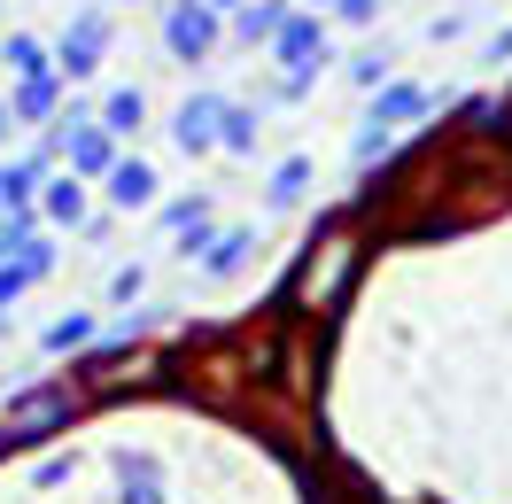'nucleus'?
<instances>
[{"instance_id":"9","label":"nucleus","mask_w":512,"mask_h":504,"mask_svg":"<svg viewBox=\"0 0 512 504\" xmlns=\"http://www.w3.org/2000/svg\"><path fill=\"white\" fill-rule=\"evenodd\" d=\"M47 171H55V140L32 148L24 163H0V218H8V210H32V187L47 179Z\"/></svg>"},{"instance_id":"3","label":"nucleus","mask_w":512,"mask_h":504,"mask_svg":"<svg viewBox=\"0 0 512 504\" xmlns=\"http://www.w3.org/2000/svg\"><path fill=\"white\" fill-rule=\"evenodd\" d=\"M163 47H171V63H210L225 47V16L218 8H202V0H163Z\"/></svg>"},{"instance_id":"2","label":"nucleus","mask_w":512,"mask_h":504,"mask_svg":"<svg viewBox=\"0 0 512 504\" xmlns=\"http://www.w3.org/2000/svg\"><path fill=\"white\" fill-rule=\"evenodd\" d=\"M109 39H117L109 32V8H78L63 24V39L47 47V55H55V78H63V86H86V78L109 63Z\"/></svg>"},{"instance_id":"23","label":"nucleus","mask_w":512,"mask_h":504,"mask_svg":"<svg viewBox=\"0 0 512 504\" xmlns=\"http://www.w3.org/2000/svg\"><path fill=\"white\" fill-rule=\"evenodd\" d=\"M24 280H32V272H24V264H8V256H0V311H8V303H16V295H24Z\"/></svg>"},{"instance_id":"10","label":"nucleus","mask_w":512,"mask_h":504,"mask_svg":"<svg viewBox=\"0 0 512 504\" xmlns=\"http://www.w3.org/2000/svg\"><path fill=\"white\" fill-rule=\"evenodd\" d=\"M94 125L109 132V140H132V132L148 125V94H140V86H117V94L94 109Z\"/></svg>"},{"instance_id":"16","label":"nucleus","mask_w":512,"mask_h":504,"mask_svg":"<svg viewBox=\"0 0 512 504\" xmlns=\"http://www.w3.org/2000/svg\"><path fill=\"white\" fill-rule=\"evenodd\" d=\"M70 419V396H32V404L8 411V435H32V427H63Z\"/></svg>"},{"instance_id":"5","label":"nucleus","mask_w":512,"mask_h":504,"mask_svg":"<svg viewBox=\"0 0 512 504\" xmlns=\"http://www.w3.org/2000/svg\"><path fill=\"white\" fill-rule=\"evenodd\" d=\"M63 78L55 70H39V78H16V94H8V125H55L63 117Z\"/></svg>"},{"instance_id":"6","label":"nucleus","mask_w":512,"mask_h":504,"mask_svg":"<svg viewBox=\"0 0 512 504\" xmlns=\"http://www.w3.org/2000/svg\"><path fill=\"white\" fill-rule=\"evenodd\" d=\"M427 109H435V94H427V86H412V78H381L365 117H373V125H388V132H404L412 117H427Z\"/></svg>"},{"instance_id":"25","label":"nucleus","mask_w":512,"mask_h":504,"mask_svg":"<svg viewBox=\"0 0 512 504\" xmlns=\"http://www.w3.org/2000/svg\"><path fill=\"white\" fill-rule=\"evenodd\" d=\"M125 504H156V481H148V473H140V489L125 481Z\"/></svg>"},{"instance_id":"11","label":"nucleus","mask_w":512,"mask_h":504,"mask_svg":"<svg viewBox=\"0 0 512 504\" xmlns=\"http://www.w3.org/2000/svg\"><path fill=\"white\" fill-rule=\"evenodd\" d=\"M256 132H264V109L225 101V117H218V148H225V156H256Z\"/></svg>"},{"instance_id":"1","label":"nucleus","mask_w":512,"mask_h":504,"mask_svg":"<svg viewBox=\"0 0 512 504\" xmlns=\"http://www.w3.org/2000/svg\"><path fill=\"white\" fill-rule=\"evenodd\" d=\"M264 55L280 63V86H272V101H303V94H311V78L334 63V32H326L319 8H288V16H280V32L264 39Z\"/></svg>"},{"instance_id":"17","label":"nucleus","mask_w":512,"mask_h":504,"mask_svg":"<svg viewBox=\"0 0 512 504\" xmlns=\"http://www.w3.org/2000/svg\"><path fill=\"white\" fill-rule=\"evenodd\" d=\"M47 218H55V225H78V218H86V187H78V171L47 179Z\"/></svg>"},{"instance_id":"28","label":"nucleus","mask_w":512,"mask_h":504,"mask_svg":"<svg viewBox=\"0 0 512 504\" xmlns=\"http://www.w3.org/2000/svg\"><path fill=\"white\" fill-rule=\"evenodd\" d=\"M303 8H319V16H326V0H303Z\"/></svg>"},{"instance_id":"18","label":"nucleus","mask_w":512,"mask_h":504,"mask_svg":"<svg viewBox=\"0 0 512 504\" xmlns=\"http://www.w3.org/2000/svg\"><path fill=\"white\" fill-rule=\"evenodd\" d=\"M388 148H396V132H388V125H373V117H365V125H357V140H350V163H357V171H373V163H381Z\"/></svg>"},{"instance_id":"26","label":"nucleus","mask_w":512,"mask_h":504,"mask_svg":"<svg viewBox=\"0 0 512 504\" xmlns=\"http://www.w3.org/2000/svg\"><path fill=\"white\" fill-rule=\"evenodd\" d=\"M0 140H8V101H0Z\"/></svg>"},{"instance_id":"13","label":"nucleus","mask_w":512,"mask_h":504,"mask_svg":"<svg viewBox=\"0 0 512 504\" xmlns=\"http://www.w3.org/2000/svg\"><path fill=\"white\" fill-rule=\"evenodd\" d=\"M311 171H319L311 156H288L280 171H272V187H264V202H272V210H295V202L311 194Z\"/></svg>"},{"instance_id":"19","label":"nucleus","mask_w":512,"mask_h":504,"mask_svg":"<svg viewBox=\"0 0 512 504\" xmlns=\"http://www.w3.org/2000/svg\"><path fill=\"white\" fill-rule=\"evenodd\" d=\"M94 342V318L86 311H70V318H55V326H47V357H63V349H86Z\"/></svg>"},{"instance_id":"24","label":"nucleus","mask_w":512,"mask_h":504,"mask_svg":"<svg viewBox=\"0 0 512 504\" xmlns=\"http://www.w3.org/2000/svg\"><path fill=\"white\" fill-rule=\"evenodd\" d=\"M140 280H148V272L132 264V272H117V280H109V295H117V303H132V295H140Z\"/></svg>"},{"instance_id":"8","label":"nucleus","mask_w":512,"mask_h":504,"mask_svg":"<svg viewBox=\"0 0 512 504\" xmlns=\"http://www.w3.org/2000/svg\"><path fill=\"white\" fill-rule=\"evenodd\" d=\"M101 187H109V202H117V210H156V163H140V156H109Z\"/></svg>"},{"instance_id":"12","label":"nucleus","mask_w":512,"mask_h":504,"mask_svg":"<svg viewBox=\"0 0 512 504\" xmlns=\"http://www.w3.org/2000/svg\"><path fill=\"white\" fill-rule=\"evenodd\" d=\"M0 70H8V78H39V70H55V55H47L39 32H8L0 39Z\"/></svg>"},{"instance_id":"27","label":"nucleus","mask_w":512,"mask_h":504,"mask_svg":"<svg viewBox=\"0 0 512 504\" xmlns=\"http://www.w3.org/2000/svg\"><path fill=\"white\" fill-rule=\"evenodd\" d=\"M202 8H218V16H225V8H233V0H202Z\"/></svg>"},{"instance_id":"21","label":"nucleus","mask_w":512,"mask_h":504,"mask_svg":"<svg viewBox=\"0 0 512 504\" xmlns=\"http://www.w3.org/2000/svg\"><path fill=\"white\" fill-rule=\"evenodd\" d=\"M326 16H342V24H373L381 0H326Z\"/></svg>"},{"instance_id":"22","label":"nucleus","mask_w":512,"mask_h":504,"mask_svg":"<svg viewBox=\"0 0 512 504\" xmlns=\"http://www.w3.org/2000/svg\"><path fill=\"white\" fill-rule=\"evenodd\" d=\"M481 63H489V70H505V63H512V24H505V32H489V39H481Z\"/></svg>"},{"instance_id":"14","label":"nucleus","mask_w":512,"mask_h":504,"mask_svg":"<svg viewBox=\"0 0 512 504\" xmlns=\"http://www.w3.org/2000/svg\"><path fill=\"white\" fill-rule=\"evenodd\" d=\"M249 249H256V233H249V225H233V233H218V241H210L202 272H210V280H225V272H241V264H249Z\"/></svg>"},{"instance_id":"20","label":"nucleus","mask_w":512,"mask_h":504,"mask_svg":"<svg viewBox=\"0 0 512 504\" xmlns=\"http://www.w3.org/2000/svg\"><path fill=\"white\" fill-rule=\"evenodd\" d=\"M474 32V8H450V16H435V24H427V39H435V47H450V39H466Z\"/></svg>"},{"instance_id":"7","label":"nucleus","mask_w":512,"mask_h":504,"mask_svg":"<svg viewBox=\"0 0 512 504\" xmlns=\"http://www.w3.org/2000/svg\"><path fill=\"white\" fill-rule=\"evenodd\" d=\"M295 0H233V8H225V39H233V47H264V39L280 32V16H288Z\"/></svg>"},{"instance_id":"15","label":"nucleus","mask_w":512,"mask_h":504,"mask_svg":"<svg viewBox=\"0 0 512 504\" xmlns=\"http://www.w3.org/2000/svg\"><path fill=\"white\" fill-rule=\"evenodd\" d=\"M342 70H350V86H365V94H373L381 78H396V47H388V39H373V47H357Z\"/></svg>"},{"instance_id":"4","label":"nucleus","mask_w":512,"mask_h":504,"mask_svg":"<svg viewBox=\"0 0 512 504\" xmlns=\"http://www.w3.org/2000/svg\"><path fill=\"white\" fill-rule=\"evenodd\" d=\"M218 117H225V94H210V86H202V94L179 101V117H171V140H179L187 156H210V148H218Z\"/></svg>"}]
</instances>
